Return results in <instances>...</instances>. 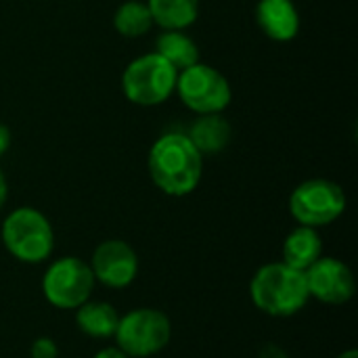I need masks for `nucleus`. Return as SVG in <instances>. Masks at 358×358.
<instances>
[{"instance_id": "39448f33", "label": "nucleus", "mask_w": 358, "mask_h": 358, "mask_svg": "<svg viewBox=\"0 0 358 358\" xmlns=\"http://www.w3.org/2000/svg\"><path fill=\"white\" fill-rule=\"evenodd\" d=\"M113 340L130 358L155 357L172 340V321L157 308H132L120 317Z\"/></svg>"}, {"instance_id": "412c9836", "label": "nucleus", "mask_w": 358, "mask_h": 358, "mask_svg": "<svg viewBox=\"0 0 358 358\" xmlns=\"http://www.w3.org/2000/svg\"><path fill=\"white\" fill-rule=\"evenodd\" d=\"M260 358H287V355H285L279 346L268 344V346H264V348L260 350Z\"/></svg>"}, {"instance_id": "f257e3e1", "label": "nucleus", "mask_w": 358, "mask_h": 358, "mask_svg": "<svg viewBox=\"0 0 358 358\" xmlns=\"http://www.w3.org/2000/svg\"><path fill=\"white\" fill-rule=\"evenodd\" d=\"M147 168L153 185L162 193L170 197H185L201 182L203 155L187 134L168 132L151 145Z\"/></svg>"}, {"instance_id": "ddd939ff", "label": "nucleus", "mask_w": 358, "mask_h": 358, "mask_svg": "<svg viewBox=\"0 0 358 358\" xmlns=\"http://www.w3.org/2000/svg\"><path fill=\"white\" fill-rule=\"evenodd\" d=\"M323 256V239L313 227H296L283 241V260L287 266L306 273Z\"/></svg>"}, {"instance_id": "4be33fe9", "label": "nucleus", "mask_w": 358, "mask_h": 358, "mask_svg": "<svg viewBox=\"0 0 358 358\" xmlns=\"http://www.w3.org/2000/svg\"><path fill=\"white\" fill-rule=\"evenodd\" d=\"M6 197H8V185H6V176H4V172L0 168V210L6 203Z\"/></svg>"}, {"instance_id": "9d476101", "label": "nucleus", "mask_w": 358, "mask_h": 358, "mask_svg": "<svg viewBox=\"0 0 358 358\" xmlns=\"http://www.w3.org/2000/svg\"><path fill=\"white\" fill-rule=\"evenodd\" d=\"M88 264L94 281L111 289L128 287L136 279L141 266L134 248L124 239H107L99 243Z\"/></svg>"}, {"instance_id": "4468645a", "label": "nucleus", "mask_w": 358, "mask_h": 358, "mask_svg": "<svg viewBox=\"0 0 358 358\" xmlns=\"http://www.w3.org/2000/svg\"><path fill=\"white\" fill-rule=\"evenodd\" d=\"M120 323V315L113 304L103 300H86L76 308V325L78 329L92 340L113 338Z\"/></svg>"}, {"instance_id": "7ed1b4c3", "label": "nucleus", "mask_w": 358, "mask_h": 358, "mask_svg": "<svg viewBox=\"0 0 358 358\" xmlns=\"http://www.w3.org/2000/svg\"><path fill=\"white\" fill-rule=\"evenodd\" d=\"M4 250L23 264H40L55 250V231L50 220L36 208H15L2 220L0 229Z\"/></svg>"}, {"instance_id": "423d86ee", "label": "nucleus", "mask_w": 358, "mask_h": 358, "mask_svg": "<svg viewBox=\"0 0 358 358\" xmlns=\"http://www.w3.org/2000/svg\"><path fill=\"white\" fill-rule=\"evenodd\" d=\"M90 264L78 256H63L48 264L42 277V294L46 302L59 310H76L90 300L94 289Z\"/></svg>"}, {"instance_id": "6ab92c4d", "label": "nucleus", "mask_w": 358, "mask_h": 358, "mask_svg": "<svg viewBox=\"0 0 358 358\" xmlns=\"http://www.w3.org/2000/svg\"><path fill=\"white\" fill-rule=\"evenodd\" d=\"M94 358H130L124 350H120L117 346H107V348H101Z\"/></svg>"}, {"instance_id": "2eb2a0df", "label": "nucleus", "mask_w": 358, "mask_h": 358, "mask_svg": "<svg viewBox=\"0 0 358 358\" xmlns=\"http://www.w3.org/2000/svg\"><path fill=\"white\" fill-rule=\"evenodd\" d=\"M164 57L176 71H182L195 63H199V48L185 29H164L155 40V50Z\"/></svg>"}, {"instance_id": "dca6fc26", "label": "nucleus", "mask_w": 358, "mask_h": 358, "mask_svg": "<svg viewBox=\"0 0 358 358\" xmlns=\"http://www.w3.org/2000/svg\"><path fill=\"white\" fill-rule=\"evenodd\" d=\"M147 6L162 29H187L199 17V0H147Z\"/></svg>"}, {"instance_id": "0eeeda50", "label": "nucleus", "mask_w": 358, "mask_h": 358, "mask_svg": "<svg viewBox=\"0 0 358 358\" xmlns=\"http://www.w3.org/2000/svg\"><path fill=\"white\" fill-rule=\"evenodd\" d=\"M344 189L327 178H310L300 182L289 197V214L302 227H327L346 212Z\"/></svg>"}, {"instance_id": "1a4fd4ad", "label": "nucleus", "mask_w": 358, "mask_h": 358, "mask_svg": "<svg viewBox=\"0 0 358 358\" xmlns=\"http://www.w3.org/2000/svg\"><path fill=\"white\" fill-rule=\"evenodd\" d=\"M306 285L310 298L329 304L342 306L350 302L357 294V279L352 268L334 256H321L306 273Z\"/></svg>"}, {"instance_id": "f03ea898", "label": "nucleus", "mask_w": 358, "mask_h": 358, "mask_svg": "<svg viewBox=\"0 0 358 358\" xmlns=\"http://www.w3.org/2000/svg\"><path fill=\"white\" fill-rule=\"evenodd\" d=\"M252 304L275 319L298 315L310 300L306 275L285 262H268L260 266L250 281Z\"/></svg>"}, {"instance_id": "f8f14e48", "label": "nucleus", "mask_w": 358, "mask_h": 358, "mask_svg": "<svg viewBox=\"0 0 358 358\" xmlns=\"http://www.w3.org/2000/svg\"><path fill=\"white\" fill-rule=\"evenodd\" d=\"M187 136L191 138L195 149L206 157L216 155L229 147L233 138V128L222 113H203L193 122Z\"/></svg>"}, {"instance_id": "6e6552de", "label": "nucleus", "mask_w": 358, "mask_h": 358, "mask_svg": "<svg viewBox=\"0 0 358 358\" xmlns=\"http://www.w3.org/2000/svg\"><path fill=\"white\" fill-rule=\"evenodd\" d=\"M174 92L180 96L182 105L197 115L222 113L233 101V90L224 73L206 63H195L178 71Z\"/></svg>"}, {"instance_id": "f3484780", "label": "nucleus", "mask_w": 358, "mask_h": 358, "mask_svg": "<svg viewBox=\"0 0 358 358\" xmlns=\"http://www.w3.org/2000/svg\"><path fill=\"white\" fill-rule=\"evenodd\" d=\"M153 17L147 6V2L141 0H128L117 6L113 15V27L124 38H141L153 27Z\"/></svg>"}, {"instance_id": "aec40b11", "label": "nucleus", "mask_w": 358, "mask_h": 358, "mask_svg": "<svg viewBox=\"0 0 358 358\" xmlns=\"http://www.w3.org/2000/svg\"><path fill=\"white\" fill-rule=\"evenodd\" d=\"M10 149V130L6 124L0 122V157Z\"/></svg>"}, {"instance_id": "5701e85b", "label": "nucleus", "mask_w": 358, "mask_h": 358, "mask_svg": "<svg viewBox=\"0 0 358 358\" xmlns=\"http://www.w3.org/2000/svg\"><path fill=\"white\" fill-rule=\"evenodd\" d=\"M336 358H358V352L355 348H350V350H344V352H340Z\"/></svg>"}, {"instance_id": "20e7f679", "label": "nucleus", "mask_w": 358, "mask_h": 358, "mask_svg": "<svg viewBox=\"0 0 358 358\" xmlns=\"http://www.w3.org/2000/svg\"><path fill=\"white\" fill-rule=\"evenodd\" d=\"M178 71L157 52H147L128 63L122 73L126 99L141 107H155L168 101L176 90Z\"/></svg>"}, {"instance_id": "a211bd4d", "label": "nucleus", "mask_w": 358, "mask_h": 358, "mask_svg": "<svg viewBox=\"0 0 358 358\" xmlns=\"http://www.w3.org/2000/svg\"><path fill=\"white\" fill-rule=\"evenodd\" d=\"M29 355H31V358H57L59 357V348L50 338H38V340H34Z\"/></svg>"}, {"instance_id": "9b49d317", "label": "nucleus", "mask_w": 358, "mask_h": 358, "mask_svg": "<svg viewBox=\"0 0 358 358\" xmlns=\"http://www.w3.org/2000/svg\"><path fill=\"white\" fill-rule=\"evenodd\" d=\"M256 23L262 34L275 42H289L300 31V13L294 0H260Z\"/></svg>"}]
</instances>
